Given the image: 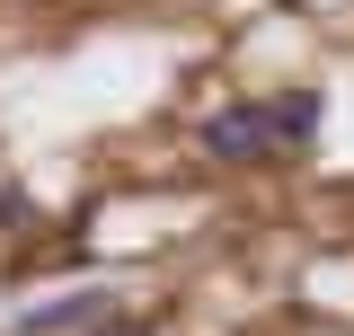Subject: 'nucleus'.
Here are the masks:
<instances>
[{
    "label": "nucleus",
    "instance_id": "1",
    "mask_svg": "<svg viewBox=\"0 0 354 336\" xmlns=\"http://www.w3.org/2000/svg\"><path fill=\"white\" fill-rule=\"evenodd\" d=\"M266 142H274L266 106H221V115H204V151L213 160H257Z\"/></svg>",
    "mask_w": 354,
    "mask_h": 336
},
{
    "label": "nucleus",
    "instance_id": "4",
    "mask_svg": "<svg viewBox=\"0 0 354 336\" xmlns=\"http://www.w3.org/2000/svg\"><path fill=\"white\" fill-rule=\"evenodd\" d=\"M88 336H151V319H124V310H106V319H97Z\"/></svg>",
    "mask_w": 354,
    "mask_h": 336
},
{
    "label": "nucleus",
    "instance_id": "3",
    "mask_svg": "<svg viewBox=\"0 0 354 336\" xmlns=\"http://www.w3.org/2000/svg\"><path fill=\"white\" fill-rule=\"evenodd\" d=\"M266 124H274V142H310V133H319V88H283V97L266 106Z\"/></svg>",
    "mask_w": 354,
    "mask_h": 336
},
{
    "label": "nucleus",
    "instance_id": "2",
    "mask_svg": "<svg viewBox=\"0 0 354 336\" xmlns=\"http://www.w3.org/2000/svg\"><path fill=\"white\" fill-rule=\"evenodd\" d=\"M97 319H106V292H62V301H44V310H27L18 336H71V328H97Z\"/></svg>",
    "mask_w": 354,
    "mask_h": 336
}]
</instances>
